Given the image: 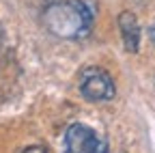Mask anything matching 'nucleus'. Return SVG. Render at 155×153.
<instances>
[{"label":"nucleus","instance_id":"obj_3","mask_svg":"<svg viewBox=\"0 0 155 153\" xmlns=\"http://www.w3.org/2000/svg\"><path fill=\"white\" fill-rule=\"evenodd\" d=\"M65 153H108V147L95 134V129L73 123L65 134Z\"/></svg>","mask_w":155,"mask_h":153},{"label":"nucleus","instance_id":"obj_4","mask_svg":"<svg viewBox=\"0 0 155 153\" xmlns=\"http://www.w3.org/2000/svg\"><path fill=\"white\" fill-rule=\"evenodd\" d=\"M119 26H121L125 50L127 52H138V45H140V26H138L136 15L131 11H123L119 15Z\"/></svg>","mask_w":155,"mask_h":153},{"label":"nucleus","instance_id":"obj_5","mask_svg":"<svg viewBox=\"0 0 155 153\" xmlns=\"http://www.w3.org/2000/svg\"><path fill=\"white\" fill-rule=\"evenodd\" d=\"M24 153H45V149H43V147H30V149H26Z\"/></svg>","mask_w":155,"mask_h":153},{"label":"nucleus","instance_id":"obj_6","mask_svg":"<svg viewBox=\"0 0 155 153\" xmlns=\"http://www.w3.org/2000/svg\"><path fill=\"white\" fill-rule=\"evenodd\" d=\"M149 35H151V41H153V43H155V26H153V28H151V32H149Z\"/></svg>","mask_w":155,"mask_h":153},{"label":"nucleus","instance_id":"obj_1","mask_svg":"<svg viewBox=\"0 0 155 153\" xmlns=\"http://www.w3.org/2000/svg\"><path fill=\"white\" fill-rule=\"evenodd\" d=\"M43 22L50 32L63 39H84L91 32L93 15L88 7L80 0H65V2H54L45 9Z\"/></svg>","mask_w":155,"mask_h":153},{"label":"nucleus","instance_id":"obj_2","mask_svg":"<svg viewBox=\"0 0 155 153\" xmlns=\"http://www.w3.org/2000/svg\"><path fill=\"white\" fill-rule=\"evenodd\" d=\"M80 93L88 101H110L116 95V88L108 71L99 67H88L80 75Z\"/></svg>","mask_w":155,"mask_h":153}]
</instances>
